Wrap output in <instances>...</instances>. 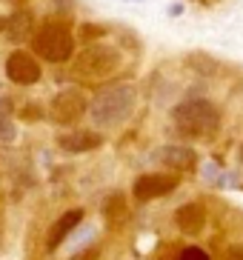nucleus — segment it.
Returning a JSON list of instances; mask_svg holds the SVG:
<instances>
[{"instance_id": "1", "label": "nucleus", "mask_w": 243, "mask_h": 260, "mask_svg": "<svg viewBox=\"0 0 243 260\" xmlns=\"http://www.w3.org/2000/svg\"><path fill=\"white\" fill-rule=\"evenodd\" d=\"M135 89L126 83L120 86H109V89H100L89 103V115L92 123L100 126V129H112V126H120L126 117L132 115L135 109Z\"/></svg>"}, {"instance_id": "2", "label": "nucleus", "mask_w": 243, "mask_h": 260, "mask_svg": "<svg viewBox=\"0 0 243 260\" xmlns=\"http://www.w3.org/2000/svg\"><path fill=\"white\" fill-rule=\"evenodd\" d=\"M172 120L175 129L186 138H212L215 132L221 129V112L212 100L195 98L186 103H177L172 109Z\"/></svg>"}, {"instance_id": "3", "label": "nucleus", "mask_w": 243, "mask_h": 260, "mask_svg": "<svg viewBox=\"0 0 243 260\" xmlns=\"http://www.w3.org/2000/svg\"><path fill=\"white\" fill-rule=\"evenodd\" d=\"M32 49L38 57L49 63H66L75 54V35L63 23H46L40 31H35Z\"/></svg>"}, {"instance_id": "4", "label": "nucleus", "mask_w": 243, "mask_h": 260, "mask_svg": "<svg viewBox=\"0 0 243 260\" xmlns=\"http://www.w3.org/2000/svg\"><path fill=\"white\" fill-rule=\"evenodd\" d=\"M117 66H120V52L114 46H103V43L86 46L75 57V69L86 77H109Z\"/></svg>"}, {"instance_id": "5", "label": "nucleus", "mask_w": 243, "mask_h": 260, "mask_svg": "<svg viewBox=\"0 0 243 260\" xmlns=\"http://www.w3.org/2000/svg\"><path fill=\"white\" fill-rule=\"evenodd\" d=\"M86 115H89V100L80 89H60L49 103V117L57 126H75Z\"/></svg>"}, {"instance_id": "6", "label": "nucleus", "mask_w": 243, "mask_h": 260, "mask_svg": "<svg viewBox=\"0 0 243 260\" xmlns=\"http://www.w3.org/2000/svg\"><path fill=\"white\" fill-rule=\"evenodd\" d=\"M6 77L17 86H32L40 80V63L32 57L29 52L15 49V52L6 57Z\"/></svg>"}, {"instance_id": "7", "label": "nucleus", "mask_w": 243, "mask_h": 260, "mask_svg": "<svg viewBox=\"0 0 243 260\" xmlns=\"http://www.w3.org/2000/svg\"><path fill=\"white\" fill-rule=\"evenodd\" d=\"M175 186H177L175 175H140L135 183H132V194H135L137 203H146V200L169 194Z\"/></svg>"}, {"instance_id": "8", "label": "nucleus", "mask_w": 243, "mask_h": 260, "mask_svg": "<svg viewBox=\"0 0 243 260\" xmlns=\"http://www.w3.org/2000/svg\"><path fill=\"white\" fill-rule=\"evenodd\" d=\"M163 166L175 169V172H189V169H195V163H198V154H195V149H189V146H160L158 154H155Z\"/></svg>"}, {"instance_id": "9", "label": "nucleus", "mask_w": 243, "mask_h": 260, "mask_svg": "<svg viewBox=\"0 0 243 260\" xmlns=\"http://www.w3.org/2000/svg\"><path fill=\"white\" fill-rule=\"evenodd\" d=\"M80 220H83V209H69L66 214H60L57 220H54V226L49 229V240H46V252H54L57 246L66 240L72 232L80 226Z\"/></svg>"}, {"instance_id": "10", "label": "nucleus", "mask_w": 243, "mask_h": 260, "mask_svg": "<svg viewBox=\"0 0 243 260\" xmlns=\"http://www.w3.org/2000/svg\"><path fill=\"white\" fill-rule=\"evenodd\" d=\"M175 223L183 235H200L206 226V209L200 203H183L175 212Z\"/></svg>"}, {"instance_id": "11", "label": "nucleus", "mask_w": 243, "mask_h": 260, "mask_svg": "<svg viewBox=\"0 0 243 260\" xmlns=\"http://www.w3.org/2000/svg\"><path fill=\"white\" fill-rule=\"evenodd\" d=\"M103 143V138L100 135H95V132H69V135H60L57 138V146H60L63 152L69 154H80V152H92V149H98V146Z\"/></svg>"}, {"instance_id": "12", "label": "nucleus", "mask_w": 243, "mask_h": 260, "mask_svg": "<svg viewBox=\"0 0 243 260\" xmlns=\"http://www.w3.org/2000/svg\"><path fill=\"white\" fill-rule=\"evenodd\" d=\"M32 31H35V15H32L29 9H17L12 17H6V38L12 43L29 40Z\"/></svg>"}, {"instance_id": "13", "label": "nucleus", "mask_w": 243, "mask_h": 260, "mask_svg": "<svg viewBox=\"0 0 243 260\" xmlns=\"http://www.w3.org/2000/svg\"><path fill=\"white\" fill-rule=\"evenodd\" d=\"M186 66L195 69V72H200V75H218V60L209 57V54H203V52L186 54Z\"/></svg>"}, {"instance_id": "14", "label": "nucleus", "mask_w": 243, "mask_h": 260, "mask_svg": "<svg viewBox=\"0 0 243 260\" xmlns=\"http://www.w3.org/2000/svg\"><path fill=\"white\" fill-rule=\"evenodd\" d=\"M103 214H106L109 223L123 220V217H126V200H123L120 191H114V194H109V198H106V203H103Z\"/></svg>"}, {"instance_id": "15", "label": "nucleus", "mask_w": 243, "mask_h": 260, "mask_svg": "<svg viewBox=\"0 0 243 260\" xmlns=\"http://www.w3.org/2000/svg\"><path fill=\"white\" fill-rule=\"evenodd\" d=\"M106 35V26H98V23H86L83 29H80V43H89V46H95L100 38Z\"/></svg>"}, {"instance_id": "16", "label": "nucleus", "mask_w": 243, "mask_h": 260, "mask_svg": "<svg viewBox=\"0 0 243 260\" xmlns=\"http://www.w3.org/2000/svg\"><path fill=\"white\" fill-rule=\"evenodd\" d=\"M177 260H209V257H206L203 249H198V246H189V249H183V252L177 254Z\"/></svg>"}, {"instance_id": "17", "label": "nucleus", "mask_w": 243, "mask_h": 260, "mask_svg": "<svg viewBox=\"0 0 243 260\" xmlns=\"http://www.w3.org/2000/svg\"><path fill=\"white\" fill-rule=\"evenodd\" d=\"M12 115H15V103L0 94V120H12Z\"/></svg>"}, {"instance_id": "18", "label": "nucleus", "mask_w": 243, "mask_h": 260, "mask_svg": "<svg viewBox=\"0 0 243 260\" xmlns=\"http://www.w3.org/2000/svg\"><path fill=\"white\" fill-rule=\"evenodd\" d=\"M0 140H15V123L12 120H0Z\"/></svg>"}, {"instance_id": "19", "label": "nucleus", "mask_w": 243, "mask_h": 260, "mask_svg": "<svg viewBox=\"0 0 243 260\" xmlns=\"http://www.w3.org/2000/svg\"><path fill=\"white\" fill-rule=\"evenodd\" d=\"M100 257V249L98 246H92V249H83V252H77L72 260H98Z\"/></svg>"}, {"instance_id": "20", "label": "nucleus", "mask_w": 243, "mask_h": 260, "mask_svg": "<svg viewBox=\"0 0 243 260\" xmlns=\"http://www.w3.org/2000/svg\"><path fill=\"white\" fill-rule=\"evenodd\" d=\"M223 260H243V249H237V246H229L226 254H223Z\"/></svg>"}, {"instance_id": "21", "label": "nucleus", "mask_w": 243, "mask_h": 260, "mask_svg": "<svg viewBox=\"0 0 243 260\" xmlns=\"http://www.w3.org/2000/svg\"><path fill=\"white\" fill-rule=\"evenodd\" d=\"M237 157H240V163H243V143H240V149H237Z\"/></svg>"}, {"instance_id": "22", "label": "nucleus", "mask_w": 243, "mask_h": 260, "mask_svg": "<svg viewBox=\"0 0 243 260\" xmlns=\"http://www.w3.org/2000/svg\"><path fill=\"white\" fill-rule=\"evenodd\" d=\"M0 89H3V86H0Z\"/></svg>"}]
</instances>
